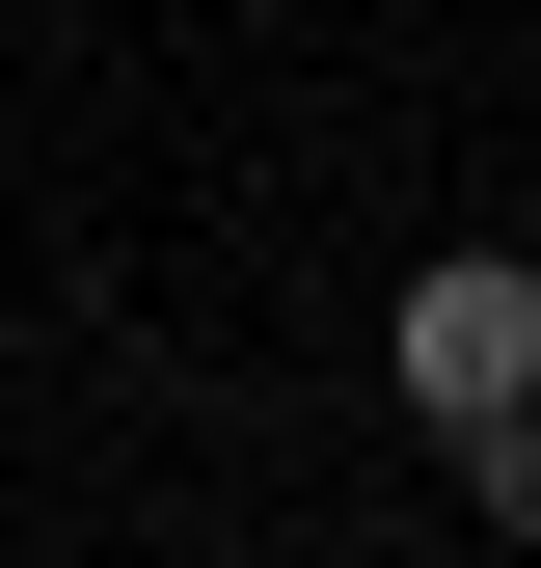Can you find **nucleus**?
I'll return each instance as SVG.
<instances>
[{
    "instance_id": "nucleus-1",
    "label": "nucleus",
    "mask_w": 541,
    "mask_h": 568,
    "mask_svg": "<svg viewBox=\"0 0 541 568\" xmlns=\"http://www.w3.org/2000/svg\"><path fill=\"white\" fill-rule=\"evenodd\" d=\"M379 352H406V406H433V434H488V406H541V271H514V244H433Z\"/></svg>"
},
{
    "instance_id": "nucleus-2",
    "label": "nucleus",
    "mask_w": 541,
    "mask_h": 568,
    "mask_svg": "<svg viewBox=\"0 0 541 568\" xmlns=\"http://www.w3.org/2000/svg\"><path fill=\"white\" fill-rule=\"evenodd\" d=\"M460 487H488V515L541 541V406H488V434H460Z\"/></svg>"
}]
</instances>
